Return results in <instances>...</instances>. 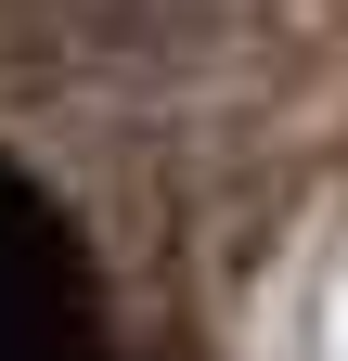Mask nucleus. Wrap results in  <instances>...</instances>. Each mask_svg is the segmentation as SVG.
Wrapping results in <instances>:
<instances>
[{
	"instance_id": "1",
	"label": "nucleus",
	"mask_w": 348,
	"mask_h": 361,
	"mask_svg": "<svg viewBox=\"0 0 348 361\" xmlns=\"http://www.w3.org/2000/svg\"><path fill=\"white\" fill-rule=\"evenodd\" d=\"M0 361H104L91 348V271L26 168H0Z\"/></svg>"
}]
</instances>
